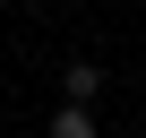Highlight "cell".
<instances>
[{"mask_svg":"<svg viewBox=\"0 0 146 138\" xmlns=\"http://www.w3.org/2000/svg\"><path fill=\"white\" fill-rule=\"evenodd\" d=\"M60 95H69V104H95V95H103V69H95V60H78V69L60 78Z\"/></svg>","mask_w":146,"mask_h":138,"instance_id":"6da1fadb","label":"cell"},{"mask_svg":"<svg viewBox=\"0 0 146 138\" xmlns=\"http://www.w3.org/2000/svg\"><path fill=\"white\" fill-rule=\"evenodd\" d=\"M52 138H95V112H86V104H69V95H60V112H52Z\"/></svg>","mask_w":146,"mask_h":138,"instance_id":"7a4b0ae2","label":"cell"}]
</instances>
